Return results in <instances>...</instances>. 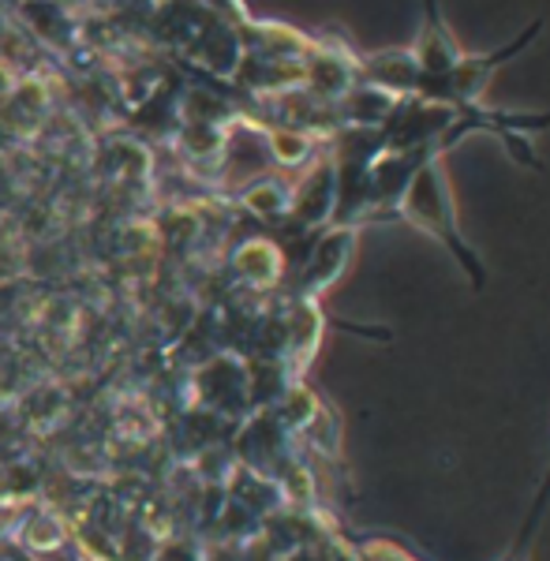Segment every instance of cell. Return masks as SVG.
I'll return each instance as SVG.
<instances>
[{"instance_id": "obj_1", "label": "cell", "mask_w": 550, "mask_h": 561, "mask_svg": "<svg viewBox=\"0 0 550 561\" xmlns=\"http://www.w3.org/2000/svg\"><path fill=\"white\" fill-rule=\"evenodd\" d=\"M420 65L431 71V76H449L457 65H461V49L457 42L449 38V31L442 26V15H438V4L427 0V26H423V38H420Z\"/></svg>"}, {"instance_id": "obj_2", "label": "cell", "mask_w": 550, "mask_h": 561, "mask_svg": "<svg viewBox=\"0 0 550 561\" xmlns=\"http://www.w3.org/2000/svg\"><path fill=\"white\" fill-rule=\"evenodd\" d=\"M547 505H550V472H547V483L539 486V494H536V510L528 513V520H525V531H520V542H517V558H520V550L528 547V539L536 536V528H539V520H543Z\"/></svg>"}]
</instances>
